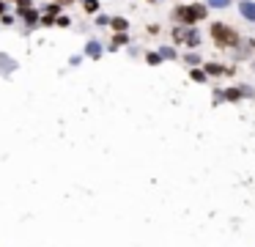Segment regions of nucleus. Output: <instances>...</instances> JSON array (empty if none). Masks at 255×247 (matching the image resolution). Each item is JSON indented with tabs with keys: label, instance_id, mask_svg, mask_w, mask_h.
Masks as SVG:
<instances>
[{
	"label": "nucleus",
	"instance_id": "a211bd4d",
	"mask_svg": "<svg viewBox=\"0 0 255 247\" xmlns=\"http://www.w3.org/2000/svg\"><path fill=\"white\" fill-rule=\"evenodd\" d=\"M239 94H242V96H255V91L250 88V85H242V88H239Z\"/></svg>",
	"mask_w": 255,
	"mask_h": 247
},
{
	"label": "nucleus",
	"instance_id": "f03ea898",
	"mask_svg": "<svg viewBox=\"0 0 255 247\" xmlns=\"http://www.w3.org/2000/svg\"><path fill=\"white\" fill-rule=\"evenodd\" d=\"M206 14H208V8L201 6V3H195V6H178L176 11H173V17L181 25H195L198 19H206Z\"/></svg>",
	"mask_w": 255,
	"mask_h": 247
},
{
	"label": "nucleus",
	"instance_id": "9d476101",
	"mask_svg": "<svg viewBox=\"0 0 255 247\" xmlns=\"http://www.w3.org/2000/svg\"><path fill=\"white\" fill-rule=\"evenodd\" d=\"M0 69H6V71H14V69H17V63H14L11 58H6V55H0Z\"/></svg>",
	"mask_w": 255,
	"mask_h": 247
},
{
	"label": "nucleus",
	"instance_id": "f3484780",
	"mask_svg": "<svg viewBox=\"0 0 255 247\" xmlns=\"http://www.w3.org/2000/svg\"><path fill=\"white\" fill-rule=\"evenodd\" d=\"M118 44H126V33H115V39H113V50L118 47Z\"/></svg>",
	"mask_w": 255,
	"mask_h": 247
},
{
	"label": "nucleus",
	"instance_id": "aec40b11",
	"mask_svg": "<svg viewBox=\"0 0 255 247\" xmlns=\"http://www.w3.org/2000/svg\"><path fill=\"white\" fill-rule=\"evenodd\" d=\"M146 61H149L151 66H156V63H159L162 58H159V55H156V53H149V58H146Z\"/></svg>",
	"mask_w": 255,
	"mask_h": 247
},
{
	"label": "nucleus",
	"instance_id": "4be33fe9",
	"mask_svg": "<svg viewBox=\"0 0 255 247\" xmlns=\"http://www.w3.org/2000/svg\"><path fill=\"white\" fill-rule=\"evenodd\" d=\"M184 61H187V63H201V58H198V55H195V53H192V55H187V58H184Z\"/></svg>",
	"mask_w": 255,
	"mask_h": 247
},
{
	"label": "nucleus",
	"instance_id": "0eeeda50",
	"mask_svg": "<svg viewBox=\"0 0 255 247\" xmlns=\"http://www.w3.org/2000/svg\"><path fill=\"white\" fill-rule=\"evenodd\" d=\"M58 11H60V6H58V3L47 6V14L42 17V22H44V25H52V22H55V17H58Z\"/></svg>",
	"mask_w": 255,
	"mask_h": 247
},
{
	"label": "nucleus",
	"instance_id": "7ed1b4c3",
	"mask_svg": "<svg viewBox=\"0 0 255 247\" xmlns=\"http://www.w3.org/2000/svg\"><path fill=\"white\" fill-rule=\"evenodd\" d=\"M239 11H242L244 19L255 22V3H253V0H242V3H239Z\"/></svg>",
	"mask_w": 255,
	"mask_h": 247
},
{
	"label": "nucleus",
	"instance_id": "6ab92c4d",
	"mask_svg": "<svg viewBox=\"0 0 255 247\" xmlns=\"http://www.w3.org/2000/svg\"><path fill=\"white\" fill-rule=\"evenodd\" d=\"M17 6H19V14H22V11L30 8V0H17Z\"/></svg>",
	"mask_w": 255,
	"mask_h": 247
},
{
	"label": "nucleus",
	"instance_id": "1a4fd4ad",
	"mask_svg": "<svg viewBox=\"0 0 255 247\" xmlns=\"http://www.w3.org/2000/svg\"><path fill=\"white\" fill-rule=\"evenodd\" d=\"M184 41H187V44H192V47H195V44H201V33H195V30H187Z\"/></svg>",
	"mask_w": 255,
	"mask_h": 247
},
{
	"label": "nucleus",
	"instance_id": "f257e3e1",
	"mask_svg": "<svg viewBox=\"0 0 255 247\" xmlns=\"http://www.w3.org/2000/svg\"><path fill=\"white\" fill-rule=\"evenodd\" d=\"M211 39L217 41V47H236L239 44V33L231 25H222V22L211 25Z\"/></svg>",
	"mask_w": 255,
	"mask_h": 247
},
{
	"label": "nucleus",
	"instance_id": "423d86ee",
	"mask_svg": "<svg viewBox=\"0 0 255 247\" xmlns=\"http://www.w3.org/2000/svg\"><path fill=\"white\" fill-rule=\"evenodd\" d=\"M85 55H88V58H102V44L99 41H88V44H85Z\"/></svg>",
	"mask_w": 255,
	"mask_h": 247
},
{
	"label": "nucleus",
	"instance_id": "6e6552de",
	"mask_svg": "<svg viewBox=\"0 0 255 247\" xmlns=\"http://www.w3.org/2000/svg\"><path fill=\"white\" fill-rule=\"evenodd\" d=\"M110 25H113V30H118V33H126V28H129V22H126L124 17H113Z\"/></svg>",
	"mask_w": 255,
	"mask_h": 247
},
{
	"label": "nucleus",
	"instance_id": "39448f33",
	"mask_svg": "<svg viewBox=\"0 0 255 247\" xmlns=\"http://www.w3.org/2000/svg\"><path fill=\"white\" fill-rule=\"evenodd\" d=\"M217 99H225V102H239L242 99V94H239V88H228V91H217Z\"/></svg>",
	"mask_w": 255,
	"mask_h": 247
},
{
	"label": "nucleus",
	"instance_id": "393cba45",
	"mask_svg": "<svg viewBox=\"0 0 255 247\" xmlns=\"http://www.w3.org/2000/svg\"><path fill=\"white\" fill-rule=\"evenodd\" d=\"M149 3H156V0H149Z\"/></svg>",
	"mask_w": 255,
	"mask_h": 247
},
{
	"label": "nucleus",
	"instance_id": "ddd939ff",
	"mask_svg": "<svg viewBox=\"0 0 255 247\" xmlns=\"http://www.w3.org/2000/svg\"><path fill=\"white\" fill-rule=\"evenodd\" d=\"M85 11L96 14V11H99V0H85Z\"/></svg>",
	"mask_w": 255,
	"mask_h": 247
},
{
	"label": "nucleus",
	"instance_id": "9b49d317",
	"mask_svg": "<svg viewBox=\"0 0 255 247\" xmlns=\"http://www.w3.org/2000/svg\"><path fill=\"white\" fill-rule=\"evenodd\" d=\"M19 17H22V19H25V22H28V25H33L36 19H39V14H36L33 8H28V11H22V14H19Z\"/></svg>",
	"mask_w": 255,
	"mask_h": 247
},
{
	"label": "nucleus",
	"instance_id": "f8f14e48",
	"mask_svg": "<svg viewBox=\"0 0 255 247\" xmlns=\"http://www.w3.org/2000/svg\"><path fill=\"white\" fill-rule=\"evenodd\" d=\"M156 55H159L162 61H165V58H167V61H173V58H176V53H173L170 47H162V50H159V53H156Z\"/></svg>",
	"mask_w": 255,
	"mask_h": 247
},
{
	"label": "nucleus",
	"instance_id": "412c9836",
	"mask_svg": "<svg viewBox=\"0 0 255 247\" xmlns=\"http://www.w3.org/2000/svg\"><path fill=\"white\" fill-rule=\"evenodd\" d=\"M55 22H58L60 28H69V17H55Z\"/></svg>",
	"mask_w": 255,
	"mask_h": 247
},
{
	"label": "nucleus",
	"instance_id": "2eb2a0df",
	"mask_svg": "<svg viewBox=\"0 0 255 247\" xmlns=\"http://www.w3.org/2000/svg\"><path fill=\"white\" fill-rule=\"evenodd\" d=\"M208 6H214V8H228V6H231V0H208Z\"/></svg>",
	"mask_w": 255,
	"mask_h": 247
},
{
	"label": "nucleus",
	"instance_id": "4468645a",
	"mask_svg": "<svg viewBox=\"0 0 255 247\" xmlns=\"http://www.w3.org/2000/svg\"><path fill=\"white\" fill-rule=\"evenodd\" d=\"M184 36H187V28H176V30H173V41H178V44L184 41Z\"/></svg>",
	"mask_w": 255,
	"mask_h": 247
},
{
	"label": "nucleus",
	"instance_id": "5701e85b",
	"mask_svg": "<svg viewBox=\"0 0 255 247\" xmlns=\"http://www.w3.org/2000/svg\"><path fill=\"white\" fill-rule=\"evenodd\" d=\"M3 11H6V3H3V0H0V17H3Z\"/></svg>",
	"mask_w": 255,
	"mask_h": 247
},
{
	"label": "nucleus",
	"instance_id": "b1692460",
	"mask_svg": "<svg viewBox=\"0 0 255 247\" xmlns=\"http://www.w3.org/2000/svg\"><path fill=\"white\" fill-rule=\"evenodd\" d=\"M55 3H58V6H66V3H71V0H55Z\"/></svg>",
	"mask_w": 255,
	"mask_h": 247
},
{
	"label": "nucleus",
	"instance_id": "20e7f679",
	"mask_svg": "<svg viewBox=\"0 0 255 247\" xmlns=\"http://www.w3.org/2000/svg\"><path fill=\"white\" fill-rule=\"evenodd\" d=\"M203 74H214V77H220V74H233L231 69H225L222 63H206L203 66Z\"/></svg>",
	"mask_w": 255,
	"mask_h": 247
},
{
	"label": "nucleus",
	"instance_id": "dca6fc26",
	"mask_svg": "<svg viewBox=\"0 0 255 247\" xmlns=\"http://www.w3.org/2000/svg\"><path fill=\"white\" fill-rule=\"evenodd\" d=\"M190 74H192V80H195V82H203V80H206V74H203V69H192Z\"/></svg>",
	"mask_w": 255,
	"mask_h": 247
}]
</instances>
